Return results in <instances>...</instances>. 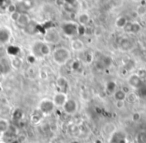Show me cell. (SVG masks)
I'll list each match as a JSON object with an SVG mask.
<instances>
[{"label":"cell","instance_id":"1","mask_svg":"<svg viewBox=\"0 0 146 143\" xmlns=\"http://www.w3.org/2000/svg\"><path fill=\"white\" fill-rule=\"evenodd\" d=\"M71 58V52L66 47H57L52 51V59L57 65L61 66L64 65L70 60Z\"/></svg>","mask_w":146,"mask_h":143},{"label":"cell","instance_id":"2","mask_svg":"<svg viewBox=\"0 0 146 143\" xmlns=\"http://www.w3.org/2000/svg\"><path fill=\"white\" fill-rule=\"evenodd\" d=\"M38 111L43 115V116H49L55 111L56 107H55L54 103H53L51 98H43L42 100H40V102L38 103L37 106Z\"/></svg>","mask_w":146,"mask_h":143},{"label":"cell","instance_id":"3","mask_svg":"<svg viewBox=\"0 0 146 143\" xmlns=\"http://www.w3.org/2000/svg\"><path fill=\"white\" fill-rule=\"evenodd\" d=\"M78 107H79V105H78V102L76 99L68 98L66 102H65V104L63 105L62 110L67 115H74L77 113Z\"/></svg>","mask_w":146,"mask_h":143},{"label":"cell","instance_id":"4","mask_svg":"<svg viewBox=\"0 0 146 143\" xmlns=\"http://www.w3.org/2000/svg\"><path fill=\"white\" fill-rule=\"evenodd\" d=\"M51 99H52L53 103H54L56 108H62L63 105L65 104V102H66L67 99H68V95L65 92L57 91V92H55L54 94H53Z\"/></svg>","mask_w":146,"mask_h":143},{"label":"cell","instance_id":"5","mask_svg":"<svg viewBox=\"0 0 146 143\" xmlns=\"http://www.w3.org/2000/svg\"><path fill=\"white\" fill-rule=\"evenodd\" d=\"M59 39H60L59 33L55 29H49L45 33L44 40L45 43H47V44H56L59 41Z\"/></svg>","mask_w":146,"mask_h":143},{"label":"cell","instance_id":"6","mask_svg":"<svg viewBox=\"0 0 146 143\" xmlns=\"http://www.w3.org/2000/svg\"><path fill=\"white\" fill-rule=\"evenodd\" d=\"M62 30L65 33V35L68 37H73L75 34H77L78 31V25L76 23L72 22H66L62 25Z\"/></svg>","mask_w":146,"mask_h":143},{"label":"cell","instance_id":"7","mask_svg":"<svg viewBox=\"0 0 146 143\" xmlns=\"http://www.w3.org/2000/svg\"><path fill=\"white\" fill-rule=\"evenodd\" d=\"M142 82L143 81L140 79V77L138 76L136 73H133V74H130L129 76L127 77V85L131 87V89H138L142 86Z\"/></svg>","mask_w":146,"mask_h":143},{"label":"cell","instance_id":"8","mask_svg":"<svg viewBox=\"0 0 146 143\" xmlns=\"http://www.w3.org/2000/svg\"><path fill=\"white\" fill-rule=\"evenodd\" d=\"M102 131H103V133L105 135L111 137L112 135H113L114 133L117 131V128H116V125L114 124V123L107 122V123H105V124L103 125V127H102Z\"/></svg>","mask_w":146,"mask_h":143},{"label":"cell","instance_id":"9","mask_svg":"<svg viewBox=\"0 0 146 143\" xmlns=\"http://www.w3.org/2000/svg\"><path fill=\"white\" fill-rule=\"evenodd\" d=\"M56 86H57V89L58 91H61V92H65L66 93L67 89L69 87V84H68V81L65 77H58L56 80Z\"/></svg>","mask_w":146,"mask_h":143},{"label":"cell","instance_id":"10","mask_svg":"<svg viewBox=\"0 0 146 143\" xmlns=\"http://www.w3.org/2000/svg\"><path fill=\"white\" fill-rule=\"evenodd\" d=\"M30 21H31V19L27 13H20L18 19H17V21H16V23L19 27L25 28V27L30 23Z\"/></svg>","mask_w":146,"mask_h":143},{"label":"cell","instance_id":"11","mask_svg":"<svg viewBox=\"0 0 146 143\" xmlns=\"http://www.w3.org/2000/svg\"><path fill=\"white\" fill-rule=\"evenodd\" d=\"M70 46H71V49H72L73 51H75V52H80V51H83L84 43L81 39L74 38V39L71 40Z\"/></svg>","mask_w":146,"mask_h":143},{"label":"cell","instance_id":"12","mask_svg":"<svg viewBox=\"0 0 146 143\" xmlns=\"http://www.w3.org/2000/svg\"><path fill=\"white\" fill-rule=\"evenodd\" d=\"M11 36V33L9 29L1 28L0 29V44H5L9 41Z\"/></svg>","mask_w":146,"mask_h":143},{"label":"cell","instance_id":"13","mask_svg":"<svg viewBox=\"0 0 146 143\" xmlns=\"http://www.w3.org/2000/svg\"><path fill=\"white\" fill-rule=\"evenodd\" d=\"M67 132H68L71 136H78V135L80 134L79 125L75 124V123H70V124H68V127H67Z\"/></svg>","mask_w":146,"mask_h":143},{"label":"cell","instance_id":"14","mask_svg":"<svg viewBox=\"0 0 146 143\" xmlns=\"http://www.w3.org/2000/svg\"><path fill=\"white\" fill-rule=\"evenodd\" d=\"M39 53H40V56L41 57H44V56H47L51 53V49H50V46L49 44L45 42H42L41 41L40 43V47H39Z\"/></svg>","mask_w":146,"mask_h":143},{"label":"cell","instance_id":"15","mask_svg":"<svg viewBox=\"0 0 146 143\" xmlns=\"http://www.w3.org/2000/svg\"><path fill=\"white\" fill-rule=\"evenodd\" d=\"M10 127V122L6 118H0V134H4L8 132V129Z\"/></svg>","mask_w":146,"mask_h":143},{"label":"cell","instance_id":"16","mask_svg":"<svg viewBox=\"0 0 146 143\" xmlns=\"http://www.w3.org/2000/svg\"><path fill=\"white\" fill-rule=\"evenodd\" d=\"M10 63H11V66H12L13 69H15V70H18V69H20L21 67H22L23 61H22V59H21L20 57L14 56L12 59H11Z\"/></svg>","mask_w":146,"mask_h":143},{"label":"cell","instance_id":"17","mask_svg":"<svg viewBox=\"0 0 146 143\" xmlns=\"http://www.w3.org/2000/svg\"><path fill=\"white\" fill-rule=\"evenodd\" d=\"M113 97L115 101H125L126 98H127V95L121 89H116L115 92L113 93Z\"/></svg>","mask_w":146,"mask_h":143},{"label":"cell","instance_id":"18","mask_svg":"<svg viewBox=\"0 0 146 143\" xmlns=\"http://www.w3.org/2000/svg\"><path fill=\"white\" fill-rule=\"evenodd\" d=\"M90 21V17L88 14H86V13H82V14L79 15V17H78V22H79V24L81 25V26H85L86 24H88Z\"/></svg>","mask_w":146,"mask_h":143},{"label":"cell","instance_id":"19","mask_svg":"<svg viewBox=\"0 0 146 143\" xmlns=\"http://www.w3.org/2000/svg\"><path fill=\"white\" fill-rule=\"evenodd\" d=\"M43 118H44V116L39 112L38 109H36V113L34 112L32 115H31V121H32L34 124H37V123L41 122V120H42Z\"/></svg>","mask_w":146,"mask_h":143},{"label":"cell","instance_id":"20","mask_svg":"<svg viewBox=\"0 0 146 143\" xmlns=\"http://www.w3.org/2000/svg\"><path fill=\"white\" fill-rule=\"evenodd\" d=\"M115 25L118 28H125L126 25H127V20H126L125 17H119V18H117V20H116Z\"/></svg>","mask_w":146,"mask_h":143},{"label":"cell","instance_id":"21","mask_svg":"<svg viewBox=\"0 0 146 143\" xmlns=\"http://www.w3.org/2000/svg\"><path fill=\"white\" fill-rule=\"evenodd\" d=\"M137 143H146V132L145 131H140L136 137Z\"/></svg>","mask_w":146,"mask_h":143},{"label":"cell","instance_id":"22","mask_svg":"<svg viewBox=\"0 0 146 143\" xmlns=\"http://www.w3.org/2000/svg\"><path fill=\"white\" fill-rule=\"evenodd\" d=\"M24 29H25V31H26L27 33H29V34H32V33H34L35 30H36V25H33V21H30V23H29V24L27 25Z\"/></svg>","mask_w":146,"mask_h":143},{"label":"cell","instance_id":"23","mask_svg":"<svg viewBox=\"0 0 146 143\" xmlns=\"http://www.w3.org/2000/svg\"><path fill=\"white\" fill-rule=\"evenodd\" d=\"M106 90H108V92L110 93H114L116 90V84L113 81H109L106 85Z\"/></svg>","mask_w":146,"mask_h":143},{"label":"cell","instance_id":"24","mask_svg":"<svg viewBox=\"0 0 146 143\" xmlns=\"http://www.w3.org/2000/svg\"><path fill=\"white\" fill-rule=\"evenodd\" d=\"M140 119H141V113L140 112H134L133 114H132V116H131L132 122L137 123V122H139Z\"/></svg>","mask_w":146,"mask_h":143},{"label":"cell","instance_id":"25","mask_svg":"<svg viewBox=\"0 0 146 143\" xmlns=\"http://www.w3.org/2000/svg\"><path fill=\"white\" fill-rule=\"evenodd\" d=\"M136 74L138 75V76L140 77V79H141L142 81L144 80V79H146V69H140L139 71H138V73H136Z\"/></svg>","mask_w":146,"mask_h":143},{"label":"cell","instance_id":"26","mask_svg":"<svg viewBox=\"0 0 146 143\" xmlns=\"http://www.w3.org/2000/svg\"><path fill=\"white\" fill-rule=\"evenodd\" d=\"M49 143H64V141H63L60 137L54 136L49 140Z\"/></svg>","mask_w":146,"mask_h":143},{"label":"cell","instance_id":"27","mask_svg":"<svg viewBox=\"0 0 146 143\" xmlns=\"http://www.w3.org/2000/svg\"><path fill=\"white\" fill-rule=\"evenodd\" d=\"M114 104L117 109H123L125 107V101H115Z\"/></svg>","mask_w":146,"mask_h":143},{"label":"cell","instance_id":"28","mask_svg":"<svg viewBox=\"0 0 146 143\" xmlns=\"http://www.w3.org/2000/svg\"><path fill=\"white\" fill-rule=\"evenodd\" d=\"M22 5L24 6V8L28 9V8H31V7H32V2H30V0H23Z\"/></svg>","mask_w":146,"mask_h":143},{"label":"cell","instance_id":"29","mask_svg":"<svg viewBox=\"0 0 146 143\" xmlns=\"http://www.w3.org/2000/svg\"><path fill=\"white\" fill-rule=\"evenodd\" d=\"M7 11H8V12L10 13V14H12L13 12H15V11H17L16 6H15V5H13V4L8 5V6H7Z\"/></svg>","mask_w":146,"mask_h":143},{"label":"cell","instance_id":"30","mask_svg":"<svg viewBox=\"0 0 146 143\" xmlns=\"http://www.w3.org/2000/svg\"><path fill=\"white\" fill-rule=\"evenodd\" d=\"M19 15H20V12H18V11H15V12H13L12 14H10V17H11V19H12L13 21H15V22H16L17 19H18V17H19Z\"/></svg>","mask_w":146,"mask_h":143},{"label":"cell","instance_id":"31","mask_svg":"<svg viewBox=\"0 0 146 143\" xmlns=\"http://www.w3.org/2000/svg\"><path fill=\"white\" fill-rule=\"evenodd\" d=\"M27 61H28L29 63H31V64H32V63H34L35 61H36V58H35V57L33 56L32 54H30L28 57H27Z\"/></svg>","mask_w":146,"mask_h":143},{"label":"cell","instance_id":"32","mask_svg":"<svg viewBox=\"0 0 146 143\" xmlns=\"http://www.w3.org/2000/svg\"><path fill=\"white\" fill-rule=\"evenodd\" d=\"M79 67H80L79 61L76 60L75 62H73V64H72V68H73V69H75V70H77V69L79 68Z\"/></svg>","mask_w":146,"mask_h":143},{"label":"cell","instance_id":"33","mask_svg":"<svg viewBox=\"0 0 146 143\" xmlns=\"http://www.w3.org/2000/svg\"><path fill=\"white\" fill-rule=\"evenodd\" d=\"M6 3H7V0H0V7H7Z\"/></svg>","mask_w":146,"mask_h":143},{"label":"cell","instance_id":"34","mask_svg":"<svg viewBox=\"0 0 146 143\" xmlns=\"http://www.w3.org/2000/svg\"><path fill=\"white\" fill-rule=\"evenodd\" d=\"M69 143H81V142H80V140H78L77 138H74L71 141H69Z\"/></svg>","mask_w":146,"mask_h":143},{"label":"cell","instance_id":"35","mask_svg":"<svg viewBox=\"0 0 146 143\" xmlns=\"http://www.w3.org/2000/svg\"><path fill=\"white\" fill-rule=\"evenodd\" d=\"M10 143H19V140L18 139H14V140H12Z\"/></svg>","mask_w":146,"mask_h":143},{"label":"cell","instance_id":"36","mask_svg":"<svg viewBox=\"0 0 146 143\" xmlns=\"http://www.w3.org/2000/svg\"><path fill=\"white\" fill-rule=\"evenodd\" d=\"M0 143H6L5 141H3V140H0Z\"/></svg>","mask_w":146,"mask_h":143}]
</instances>
